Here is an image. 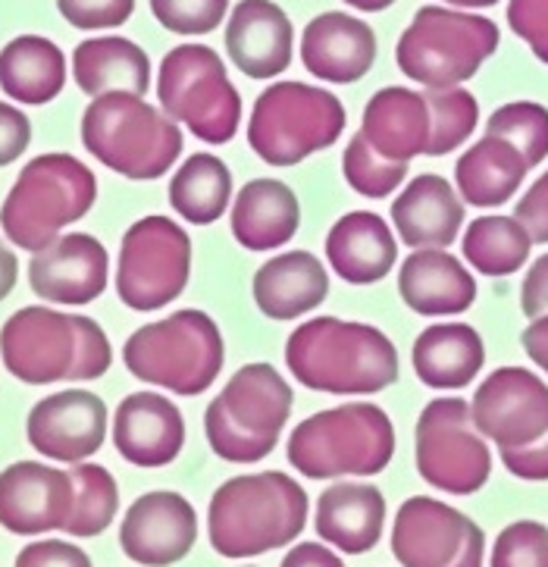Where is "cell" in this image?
Returning <instances> with one entry per match:
<instances>
[{"label":"cell","instance_id":"cell-1","mask_svg":"<svg viewBox=\"0 0 548 567\" xmlns=\"http://www.w3.org/2000/svg\"><path fill=\"white\" fill-rule=\"evenodd\" d=\"M0 361L25 385L94 383L113 364L104 327L85 313L29 305L0 327Z\"/></svg>","mask_w":548,"mask_h":567},{"label":"cell","instance_id":"cell-2","mask_svg":"<svg viewBox=\"0 0 548 567\" xmlns=\"http://www.w3.org/2000/svg\"><path fill=\"white\" fill-rule=\"evenodd\" d=\"M286 364L298 383L327 395H376L399 383V348L380 327L342 317H311L286 339Z\"/></svg>","mask_w":548,"mask_h":567},{"label":"cell","instance_id":"cell-3","mask_svg":"<svg viewBox=\"0 0 548 567\" xmlns=\"http://www.w3.org/2000/svg\"><path fill=\"white\" fill-rule=\"evenodd\" d=\"M311 498L294 476L260 471L226 480L207 505V539L223 558L286 549L308 527Z\"/></svg>","mask_w":548,"mask_h":567},{"label":"cell","instance_id":"cell-4","mask_svg":"<svg viewBox=\"0 0 548 567\" xmlns=\"http://www.w3.org/2000/svg\"><path fill=\"white\" fill-rule=\"evenodd\" d=\"M97 202V176L92 166L66 151L38 154L19 169L0 204V233L10 245L35 255L54 245Z\"/></svg>","mask_w":548,"mask_h":567},{"label":"cell","instance_id":"cell-5","mask_svg":"<svg viewBox=\"0 0 548 567\" xmlns=\"http://www.w3.org/2000/svg\"><path fill=\"white\" fill-rule=\"evenodd\" d=\"M82 145L113 173L132 183H151L176 166L185 135L176 120L142 94L110 92L92 97L82 113Z\"/></svg>","mask_w":548,"mask_h":567},{"label":"cell","instance_id":"cell-6","mask_svg":"<svg viewBox=\"0 0 548 567\" xmlns=\"http://www.w3.org/2000/svg\"><path fill=\"white\" fill-rule=\"evenodd\" d=\"M286 455L308 480L376 476L395 457V423L380 404H339L298 423Z\"/></svg>","mask_w":548,"mask_h":567},{"label":"cell","instance_id":"cell-7","mask_svg":"<svg viewBox=\"0 0 548 567\" xmlns=\"http://www.w3.org/2000/svg\"><path fill=\"white\" fill-rule=\"evenodd\" d=\"M292 385L273 364L251 361L238 367L204 411L210 452L229 464H257L273 455L292 417Z\"/></svg>","mask_w":548,"mask_h":567},{"label":"cell","instance_id":"cell-8","mask_svg":"<svg viewBox=\"0 0 548 567\" xmlns=\"http://www.w3.org/2000/svg\"><path fill=\"white\" fill-rule=\"evenodd\" d=\"M123 364L142 383L195 399L219 380L226 342L210 313L185 308L132 332L123 346Z\"/></svg>","mask_w":548,"mask_h":567},{"label":"cell","instance_id":"cell-9","mask_svg":"<svg viewBox=\"0 0 548 567\" xmlns=\"http://www.w3.org/2000/svg\"><path fill=\"white\" fill-rule=\"evenodd\" d=\"M498 41V25L483 13L421 7L395 44V63L423 89H457L483 70Z\"/></svg>","mask_w":548,"mask_h":567},{"label":"cell","instance_id":"cell-10","mask_svg":"<svg viewBox=\"0 0 548 567\" xmlns=\"http://www.w3.org/2000/svg\"><path fill=\"white\" fill-rule=\"evenodd\" d=\"M345 123V104L327 89L276 82L257 94L248 120V147L270 166L304 164L335 145Z\"/></svg>","mask_w":548,"mask_h":567},{"label":"cell","instance_id":"cell-11","mask_svg":"<svg viewBox=\"0 0 548 567\" xmlns=\"http://www.w3.org/2000/svg\"><path fill=\"white\" fill-rule=\"evenodd\" d=\"M161 111L204 145H229L241 126V94L207 44H176L157 70Z\"/></svg>","mask_w":548,"mask_h":567},{"label":"cell","instance_id":"cell-12","mask_svg":"<svg viewBox=\"0 0 548 567\" xmlns=\"http://www.w3.org/2000/svg\"><path fill=\"white\" fill-rule=\"evenodd\" d=\"M192 276V236L164 214L135 220L116 257V295L128 311L169 308Z\"/></svg>","mask_w":548,"mask_h":567},{"label":"cell","instance_id":"cell-13","mask_svg":"<svg viewBox=\"0 0 548 567\" xmlns=\"http://www.w3.org/2000/svg\"><path fill=\"white\" fill-rule=\"evenodd\" d=\"M414 461L417 474L438 493L474 495L489 483L493 452L471 417V402L448 395L423 408L414 430Z\"/></svg>","mask_w":548,"mask_h":567},{"label":"cell","instance_id":"cell-14","mask_svg":"<svg viewBox=\"0 0 548 567\" xmlns=\"http://www.w3.org/2000/svg\"><path fill=\"white\" fill-rule=\"evenodd\" d=\"M392 555L402 567H483L486 533L452 505L411 495L392 524Z\"/></svg>","mask_w":548,"mask_h":567},{"label":"cell","instance_id":"cell-15","mask_svg":"<svg viewBox=\"0 0 548 567\" xmlns=\"http://www.w3.org/2000/svg\"><path fill=\"white\" fill-rule=\"evenodd\" d=\"M471 417L498 452L527 449L548 433V383L527 367H498L476 385Z\"/></svg>","mask_w":548,"mask_h":567},{"label":"cell","instance_id":"cell-16","mask_svg":"<svg viewBox=\"0 0 548 567\" xmlns=\"http://www.w3.org/2000/svg\"><path fill=\"white\" fill-rule=\"evenodd\" d=\"M107 404L92 389H60L35 402L25 417V436L38 455L60 464H82L107 442Z\"/></svg>","mask_w":548,"mask_h":567},{"label":"cell","instance_id":"cell-17","mask_svg":"<svg viewBox=\"0 0 548 567\" xmlns=\"http://www.w3.org/2000/svg\"><path fill=\"white\" fill-rule=\"evenodd\" d=\"M198 543V512L185 495L154 489L126 508L120 549L142 567H173L185 561Z\"/></svg>","mask_w":548,"mask_h":567},{"label":"cell","instance_id":"cell-18","mask_svg":"<svg viewBox=\"0 0 548 567\" xmlns=\"http://www.w3.org/2000/svg\"><path fill=\"white\" fill-rule=\"evenodd\" d=\"M110 255L101 238L66 233L29 260V289L60 308H85L107 292Z\"/></svg>","mask_w":548,"mask_h":567},{"label":"cell","instance_id":"cell-19","mask_svg":"<svg viewBox=\"0 0 548 567\" xmlns=\"http://www.w3.org/2000/svg\"><path fill=\"white\" fill-rule=\"evenodd\" d=\"M73 476L44 461H13L0 471V527L13 536L66 530Z\"/></svg>","mask_w":548,"mask_h":567},{"label":"cell","instance_id":"cell-20","mask_svg":"<svg viewBox=\"0 0 548 567\" xmlns=\"http://www.w3.org/2000/svg\"><path fill=\"white\" fill-rule=\"evenodd\" d=\"M226 54L238 73L270 82L292 66V19L276 0H238L226 19Z\"/></svg>","mask_w":548,"mask_h":567},{"label":"cell","instance_id":"cell-21","mask_svg":"<svg viewBox=\"0 0 548 567\" xmlns=\"http://www.w3.org/2000/svg\"><path fill=\"white\" fill-rule=\"evenodd\" d=\"M110 436L116 452L135 467H166L185 449V417L161 392H132L113 411Z\"/></svg>","mask_w":548,"mask_h":567},{"label":"cell","instance_id":"cell-22","mask_svg":"<svg viewBox=\"0 0 548 567\" xmlns=\"http://www.w3.org/2000/svg\"><path fill=\"white\" fill-rule=\"evenodd\" d=\"M380 54L376 32L364 19L327 10L313 17L301 32V63L304 70L327 85L361 82Z\"/></svg>","mask_w":548,"mask_h":567},{"label":"cell","instance_id":"cell-23","mask_svg":"<svg viewBox=\"0 0 548 567\" xmlns=\"http://www.w3.org/2000/svg\"><path fill=\"white\" fill-rule=\"evenodd\" d=\"M464 202L457 188L438 173H423L404 185L392 202V226L411 251L452 248L464 226Z\"/></svg>","mask_w":548,"mask_h":567},{"label":"cell","instance_id":"cell-24","mask_svg":"<svg viewBox=\"0 0 548 567\" xmlns=\"http://www.w3.org/2000/svg\"><path fill=\"white\" fill-rule=\"evenodd\" d=\"M399 295L421 317H457L476 301V279L448 248H417L402 260Z\"/></svg>","mask_w":548,"mask_h":567},{"label":"cell","instance_id":"cell-25","mask_svg":"<svg viewBox=\"0 0 548 567\" xmlns=\"http://www.w3.org/2000/svg\"><path fill=\"white\" fill-rule=\"evenodd\" d=\"M313 530L332 549L345 555H366L383 539L385 495L373 483L339 480L317 498Z\"/></svg>","mask_w":548,"mask_h":567},{"label":"cell","instance_id":"cell-26","mask_svg":"<svg viewBox=\"0 0 548 567\" xmlns=\"http://www.w3.org/2000/svg\"><path fill=\"white\" fill-rule=\"evenodd\" d=\"M251 295L267 320H301L329 298L327 264L311 251H282L257 267Z\"/></svg>","mask_w":548,"mask_h":567},{"label":"cell","instance_id":"cell-27","mask_svg":"<svg viewBox=\"0 0 548 567\" xmlns=\"http://www.w3.org/2000/svg\"><path fill=\"white\" fill-rule=\"evenodd\" d=\"M361 135L389 161L411 164L414 157H426L433 138V113L426 92L404 85L380 89L366 101Z\"/></svg>","mask_w":548,"mask_h":567},{"label":"cell","instance_id":"cell-28","mask_svg":"<svg viewBox=\"0 0 548 567\" xmlns=\"http://www.w3.org/2000/svg\"><path fill=\"white\" fill-rule=\"evenodd\" d=\"M327 260L351 286L383 282L399 264V236L380 214L351 210L329 229Z\"/></svg>","mask_w":548,"mask_h":567},{"label":"cell","instance_id":"cell-29","mask_svg":"<svg viewBox=\"0 0 548 567\" xmlns=\"http://www.w3.org/2000/svg\"><path fill=\"white\" fill-rule=\"evenodd\" d=\"M229 226L241 248L276 251L289 245L301 229V202L292 185L260 176L238 188L229 207Z\"/></svg>","mask_w":548,"mask_h":567},{"label":"cell","instance_id":"cell-30","mask_svg":"<svg viewBox=\"0 0 548 567\" xmlns=\"http://www.w3.org/2000/svg\"><path fill=\"white\" fill-rule=\"evenodd\" d=\"M411 364L423 385L438 392H457L479 377L486 364V346L471 323H436L414 339Z\"/></svg>","mask_w":548,"mask_h":567},{"label":"cell","instance_id":"cell-31","mask_svg":"<svg viewBox=\"0 0 548 567\" xmlns=\"http://www.w3.org/2000/svg\"><path fill=\"white\" fill-rule=\"evenodd\" d=\"M73 79L79 92L101 97L110 92H151V56L142 44L123 35L85 38L73 51Z\"/></svg>","mask_w":548,"mask_h":567},{"label":"cell","instance_id":"cell-32","mask_svg":"<svg viewBox=\"0 0 548 567\" xmlns=\"http://www.w3.org/2000/svg\"><path fill=\"white\" fill-rule=\"evenodd\" d=\"M527 173L530 166L520 157V151L486 132L455 164V188L464 204L476 210H493L511 202Z\"/></svg>","mask_w":548,"mask_h":567},{"label":"cell","instance_id":"cell-33","mask_svg":"<svg viewBox=\"0 0 548 567\" xmlns=\"http://www.w3.org/2000/svg\"><path fill=\"white\" fill-rule=\"evenodd\" d=\"M66 54L51 38L17 35L0 48V92L25 107H44L66 85Z\"/></svg>","mask_w":548,"mask_h":567},{"label":"cell","instance_id":"cell-34","mask_svg":"<svg viewBox=\"0 0 548 567\" xmlns=\"http://www.w3.org/2000/svg\"><path fill=\"white\" fill-rule=\"evenodd\" d=\"M169 207L192 226H214L232 207V169L217 154H192L169 179Z\"/></svg>","mask_w":548,"mask_h":567},{"label":"cell","instance_id":"cell-35","mask_svg":"<svg viewBox=\"0 0 548 567\" xmlns=\"http://www.w3.org/2000/svg\"><path fill=\"white\" fill-rule=\"evenodd\" d=\"M461 251L464 260L474 267L479 276H514L527 267L533 251V238L527 226L517 217L505 214H486L476 217L464 236H461Z\"/></svg>","mask_w":548,"mask_h":567},{"label":"cell","instance_id":"cell-36","mask_svg":"<svg viewBox=\"0 0 548 567\" xmlns=\"http://www.w3.org/2000/svg\"><path fill=\"white\" fill-rule=\"evenodd\" d=\"M73 476V512L66 520V530L75 539H92L107 530L120 512V486L116 476L104 464L82 461L70 467Z\"/></svg>","mask_w":548,"mask_h":567},{"label":"cell","instance_id":"cell-37","mask_svg":"<svg viewBox=\"0 0 548 567\" xmlns=\"http://www.w3.org/2000/svg\"><path fill=\"white\" fill-rule=\"evenodd\" d=\"M433 113V138L426 157H445L464 145L479 123V101L464 85L457 89H423Z\"/></svg>","mask_w":548,"mask_h":567},{"label":"cell","instance_id":"cell-38","mask_svg":"<svg viewBox=\"0 0 548 567\" xmlns=\"http://www.w3.org/2000/svg\"><path fill=\"white\" fill-rule=\"evenodd\" d=\"M486 132L505 138L520 151L527 166H539L548 157V107L536 101H511L502 104L486 120Z\"/></svg>","mask_w":548,"mask_h":567},{"label":"cell","instance_id":"cell-39","mask_svg":"<svg viewBox=\"0 0 548 567\" xmlns=\"http://www.w3.org/2000/svg\"><path fill=\"white\" fill-rule=\"evenodd\" d=\"M407 166L411 164L383 157L361 132L351 135L345 154H342V176L364 198H389L392 192H399L407 179Z\"/></svg>","mask_w":548,"mask_h":567},{"label":"cell","instance_id":"cell-40","mask_svg":"<svg viewBox=\"0 0 548 567\" xmlns=\"http://www.w3.org/2000/svg\"><path fill=\"white\" fill-rule=\"evenodd\" d=\"M147 3L166 32L183 38L217 32L229 13V0H147Z\"/></svg>","mask_w":548,"mask_h":567},{"label":"cell","instance_id":"cell-41","mask_svg":"<svg viewBox=\"0 0 548 567\" xmlns=\"http://www.w3.org/2000/svg\"><path fill=\"white\" fill-rule=\"evenodd\" d=\"M489 567H548V527L542 520H514L495 539Z\"/></svg>","mask_w":548,"mask_h":567},{"label":"cell","instance_id":"cell-42","mask_svg":"<svg viewBox=\"0 0 548 567\" xmlns=\"http://www.w3.org/2000/svg\"><path fill=\"white\" fill-rule=\"evenodd\" d=\"M60 17L82 32H104L126 25L135 13V0H56Z\"/></svg>","mask_w":548,"mask_h":567},{"label":"cell","instance_id":"cell-43","mask_svg":"<svg viewBox=\"0 0 548 567\" xmlns=\"http://www.w3.org/2000/svg\"><path fill=\"white\" fill-rule=\"evenodd\" d=\"M508 25L548 66V0H508Z\"/></svg>","mask_w":548,"mask_h":567},{"label":"cell","instance_id":"cell-44","mask_svg":"<svg viewBox=\"0 0 548 567\" xmlns=\"http://www.w3.org/2000/svg\"><path fill=\"white\" fill-rule=\"evenodd\" d=\"M13 567H94L89 551L66 539H38L17 555Z\"/></svg>","mask_w":548,"mask_h":567},{"label":"cell","instance_id":"cell-45","mask_svg":"<svg viewBox=\"0 0 548 567\" xmlns=\"http://www.w3.org/2000/svg\"><path fill=\"white\" fill-rule=\"evenodd\" d=\"M32 145V120L17 104L0 101V166L17 164Z\"/></svg>","mask_w":548,"mask_h":567},{"label":"cell","instance_id":"cell-46","mask_svg":"<svg viewBox=\"0 0 548 567\" xmlns=\"http://www.w3.org/2000/svg\"><path fill=\"white\" fill-rule=\"evenodd\" d=\"M514 217L527 226L533 245H548V169L527 188L514 207Z\"/></svg>","mask_w":548,"mask_h":567},{"label":"cell","instance_id":"cell-47","mask_svg":"<svg viewBox=\"0 0 548 567\" xmlns=\"http://www.w3.org/2000/svg\"><path fill=\"white\" fill-rule=\"evenodd\" d=\"M498 455H502L505 471L517 480H527V483H546L548 480V433L527 449L498 452Z\"/></svg>","mask_w":548,"mask_h":567},{"label":"cell","instance_id":"cell-48","mask_svg":"<svg viewBox=\"0 0 548 567\" xmlns=\"http://www.w3.org/2000/svg\"><path fill=\"white\" fill-rule=\"evenodd\" d=\"M520 311L524 317H548V255L536 257L520 286Z\"/></svg>","mask_w":548,"mask_h":567},{"label":"cell","instance_id":"cell-49","mask_svg":"<svg viewBox=\"0 0 548 567\" xmlns=\"http://www.w3.org/2000/svg\"><path fill=\"white\" fill-rule=\"evenodd\" d=\"M279 567H345V561L327 543H298Z\"/></svg>","mask_w":548,"mask_h":567},{"label":"cell","instance_id":"cell-50","mask_svg":"<svg viewBox=\"0 0 548 567\" xmlns=\"http://www.w3.org/2000/svg\"><path fill=\"white\" fill-rule=\"evenodd\" d=\"M520 346L527 351L533 364L548 373V317H536L530 327L520 332Z\"/></svg>","mask_w":548,"mask_h":567},{"label":"cell","instance_id":"cell-51","mask_svg":"<svg viewBox=\"0 0 548 567\" xmlns=\"http://www.w3.org/2000/svg\"><path fill=\"white\" fill-rule=\"evenodd\" d=\"M17 279H19V257L13 255V248L3 241L0 236V301H7L13 289H17Z\"/></svg>","mask_w":548,"mask_h":567},{"label":"cell","instance_id":"cell-52","mask_svg":"<svg viewBox=\"0 0 548 567\" xmlns=\"http://www.w3.org/2000/svg\"><path fill=\"white\" fill-rule=\"evenodd\" d=\"M345 3L351 10H361V13H383L395 0H345Z\"/></svg>","mask_w":548,"mask_h":567},{"label":"cell","instance_id":"cell-53","mask_svg":"<svg viewBox=\"0 0 548 567\" xmlns=\"http://www.w3.org/2000/svg\"><path fill=\"white\" fill-rule=\"evenodd\" d=\"M442 3L457 7V10H489V7H495L498 0H442Z\"/></svg>","mask_w":548,"mask_h":567},{"label":"cell","instance_id":"cell-54","mask_svg":"<svg viewBox=\"0 0 548 567\" xmlns=\"http://www.w3.org/2000/svg\"><path fill=\"white\" fill-rule=\"evenodd\" d=\"M241 567H257V565H241Z\"/></svg>","mask_w":548,"mask_h":567}]
</instances>
